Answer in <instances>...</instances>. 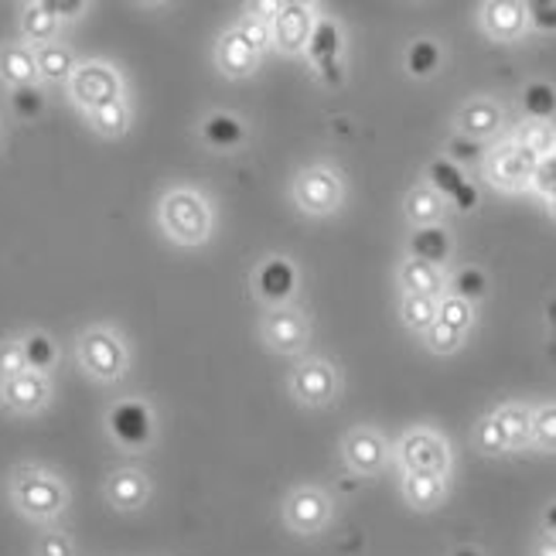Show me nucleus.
Returning <instances> with one entry per match:
<instances>
[{
	"label": "nucleus",
	"mask_w": 556,
	"mask_h": 556,
	"mask_svg": "<svg viewBox=\"0 0 556 556\" xmlns=\"http://www.w3.org/2000/svg\"><path fill=\"white\" fill-rule=\"evenodd\" d=\"M11 502L24 519L55 522L68 505V489L59 475L24 465L11 475Z\"/></svg>",
	"instance_id": "1"
},
{
	"label": "nucleus",
	"mask_w": 556,
	"mask_h": 556,
	"mask_svg": "<svg viewBox=\"0 0 556 556\" xmlns=\"http://www.w3.org/2000/svg\"><path fill=\"white\" fill-rule=\"evenodd\" d=\"M215 226L212 205L195 188H172L161 199V229L178 247H202L208 243Z\"/></svg>",
	"instance_id": "2"
},
{
	"label": "nucleus",
	"mask_w": 556,
	"mask_h": 556,
	"mask_svg": "<svg viewBox=\"0 0 556 556\" xmlns=\"http://www.w3.org/2000/svg\"><path fill=\"white\" fill-rule=\"evenodd\" d=\"M270 48V24L260 17H243L215 45V65L226 79H250L260 68V55Z\"/></svg>",
	"instance_id": "3"
},
{
	"label": "nucleus",
	"mask_w": 556,
	"mask_h": 556,
	"mask_svg": "<svg viewBox=\"0 0 556 556\" xmlns=\"http://www.w3.org/2000/svg\"><path fill=\"white\" fill-rule=\"evenodd\" d=\"M294 205L311 215V219H328L345 202V181L334 172L331 164H311L304 172H298L294 185H290Z\"/></svg>",
	"instance_id": "4"
},
{
	"label": "nucleus",
	"mask_w": 556,
	"mask_h": 556,
	"mask_svg": "<svg viewBox=\"0 0 556 556\" xmlns=\"http://www.w3.org/2000/svg\"><path fill=\"white\" fill-rule=\"evenodd\" d=\"M68 100L86 116L110 103L127 100L124 76H119L110 62H79V68L72 72V79H68Z\"/></svg>",
	"instance_id": "5"
},
{
	"label": "nucleus",
	"mask_w": 556,
	"mask_h": 556,
	"mask_svg": "<svg viewBox=\"0 0 556 556\" xmlns=\"http://www.w3.org/2000/svg\"><path fill=\"white\" fill-rule=\"evenodd\" d=\"M536 164H540V161L529 157V154L519 148V143L509 137V140L495 143V148L489 151V157H485V164H481V167H485V178H489L492 188L509 191V195H519V191H533Z\"/></svg>",
	"instance_id": "6"
},
{
	"label": "nucleus",
	"mask_w": 556,
	"mask_h": 556,
	"mask_svg": "<svg viewBox=\"0 0 556 556\" xmlns=\"http://www.w3.org/2000/svg\"><path fill=\"white\" fill-rule=\"evenodd\" d=\"M79 362L83 369L100 379V382H116L119 376L127 372V345L110 328H89L79 334Z\"/></svg>",
	"instance_id": "7"
},
{
	"label": "nucleus",
	"mask_w": 556,
	"mask_h": 556,
	"mask_svg": "<svg viewBox=\"0 0 556 556\" xmlns=\"http://www.w3.org/2000/svg\"><path fill=\"white\" fill-rule=\"evenodd\" d=\"M400 465L403 471H424V475H441L447 478L451 471V447L444 441V433L430 427H414L400 438Z\"/></svg>",
	"instance_id": "8"
},
{
	"label": "nucleus",
	"mask_w": 556,
	"mask_h": 556,
	"mask_svg": "<svg viewBox=\"0 0 556 556\" xmlns=\"http://www.w3.org/2000/svg\"><path fill=\"white\" fill-rule=\"evenodd\" d=\"M334 516V505L331 495L318 485H298L283 498V526L290 529L294 536H318L321 529L331 522Z\"/></svg>",
	"instance_id": "9"
},
{
	"label": "nucleus",
	"mask_w": 556,
	"mask_h": 556,
	"mask_svg": "<svg viewBox=\"0 0 556 556\" xmlns=\"http://www.w3.org/2000/svg\"><path fill=\"white\" fill-rule=\"evenodd\" d=\"M287 390L301 406H311V409L331 406L334 396H338V369L321 355L304 358V362H298L294 369H290Z\"/></svg>",
	"instance_id": "10"
},
{
	"label": "nucleus",
	"mask_w": 556,
	"mask_h": 556,
	"mask_svg": "<svg viewBox=\"0 0 556 556\" xmlns=\"http://www.w3.org/2000/svg\"><path fill=\"white\" fill-rule=\"evenodd\" d=\"M314 24H318V14H314L311 4L283 0L270 21V48L280 55H304L314 35Z\"/></svg>",
	"instance_id": "11"
},
{
	"label": "nucleus",
	"mask_w": 556,
	"mask_h": 556,
	"mask_svg": "<svg viewBox=\"0 0 556 556\" xmlns=\"http://www.w3.org/2000/svg\"><path fill=\"white\" fill-rule=\"evenodd\" d=\"M260 338H263V345L274 349L277 355H298V352H304V345H307L311 325H307V318H304V311L294 307V304L270 307V311L260 318Z\"/></svg>",
	"instance_id": "12"
},
{
	"label": "nucleus",
	"mask_w": 556,
	"mask_h": 556,
	"mask_svg": "<svg viewBox=\"0 0 556 556\" xmlns=\"http://www.w3.org/2000/svg\"><path fill=\"white\" fill-rule=\"evenodd\" d=\"M342 48H345V38H342V28H338V21L331 17H318L314 24V35L307 41V59L311 65L318 68V76L328 83V86H342L345 83V68H342Z\"/></svg>",
	"instance_id": "13"
},
{
	"label": "nucleus",
	"mask_w": 556,
	"mask_h": 556,
	"mask_svg": "<svg viewBox=\"0 0 556 556\" xmlns=\"http://www.w3.org/2000/svg\"><path fill=\"white\" fill-rule=\"evenodd\" d=\"M110 433L116 444H124L130 451H140L154 441V409L143 403V400H124L110 409V420H106Z\"/></svg>",
	"instance_id": "14"
},
{
	"label": "nucleus",
	"mask_w": 556,
	"mask_h": 556,
	"mask_svg": "<svg viewBox=\"0 0 556 556\" xmlns=\"http://www.w3.org/2000/svg\"><path fill=\"white\" fill-rule=\"evenodd\" d=\"M505 127V110L492 96H471L454 113V130L457 137H468L478 143H489L492 137H498Z\"/></svg>",
	"instance_id": "15"
},
{
	"label": "nucleus",
	"mask_w": 556,
	"mask_h": 556,
	"mask_svg": "<svg viewBox=\"0 0 556 556\" xmlns=\"http://www.w3.org/2000/svg\"><path fill=\"white\" fill-rule=\"evenodd\" d=\"M478 24L485 38L513 45L529 31V4H522V0H489V4L478 8Z\"/></svg>",
	"instance_id": "16"
},
{
	"label": "nucleus",
	"mask_w": 556,
	"mask_h": 556,
	"mask_svg": "<svg viewBox=\"0 0 556 556\" xmlns=\"http://www.w3.org/2000/svg\"><path fill=\"white\" fill-rule=\"evenodd\" d=\"M342 454H345V465L355 471V475H379L386 465H390V444L386 438L376 430V427H352L342 441Z\"/></svg>",
	"instance_id": "17"
},
{
	"label": "nucleus",
	"mask_w": 556,
	"mask_h": 556,
	"mask_svg": "<svg viewBox=\"0 0 556 556\" xmlns=\"http://www.w3.org/2000/svg\"><path fill=\"white\" fill-rule=\"evenodd\" d=\"M253 287H256V298L270 307H283L294 301L298 294V267L283 256H270L263 260L256 274H253Z\"/></svg>",
	"instance_id": "18"
},
{
	"label": "nucleus",
	"mask_w": 556,
	"mask_h": 556,
	"mask_svg": "<svg viewBox=\"0 0 556 556\" xmlns=\"http://www.w3.org/2000/svg\"><path fill=\"white\" fill-rule=\"evenodd\" d=\"M0 400L14 414H38L52 400V386L41 372H21L14 379H0Z\"/></svg>",
	"instance_id": "19"
},
{
	"label": "nucleus",
	"mask_w": 556,
	"mask_h": 556,
	"mask_svg": "<svg viewBox=\"0 0 556 556\" xmlns=\"http://www.w3.org/2000/svg\"><path fill=\"white\" fill-rule=\"evenodd\" d=\"M151 498V478L137 468H119L106 478V502L119 513H137Z\"/></svg>",
	"instance_id": "20"
},
{
	"label": "nucleus",
	"mask_w": 556,
	"mask_h": 556,
	"mask_svg": "<svg viewBox=\"0 0 556 556\" xmlns=\"http://www.w3.org/2000/svg\"><path fill=\"white\" fill-rule=\"evenodd\" d=\"M403 502L417 513H433L447 498V478L441 475H424V471H403L400 478Z\"/></svg>",
	"instance_id": "21"
},
{
	"label": "nucleus",
	"mask_w": 556,
	"mask_h": 556,
	"mask_svg": "<svg viewBox=\"0 0 556 556\" xmlns=\"http://www.w3.org/2000/svg\"><path fill=\"white\" fill-rule=\"evenodd\" d=\"M38 59H35V48L14 41L0 48V83L8 89H24V86H38Z\"/></svg>",
	"instance_id": "22"
},
{
	"label": "nucleus",
	"mask_w": 556,
	"mask_h": 556,
	"mask_svg": "<svg viewBox=\"0 0 556 556\" xmlns=\"http://www.w3.org/2000/svg\"><path fill=\"white\" fill-rule=\"evenodd\" d=\"M396 280H400V290L403 294H424V298H444L447 294V277L441 267H430L424 260H414L406 256L396 270Z\"/></svg>",
	"instance_id": "23"
},
{
	"label": "nucleus",
	"mask_w": 556,
	"mask_h": 556,
	"mask_svg": "<svg viewBox=\"0 0 556 556\" xmlns=\"http://www.w3.org/2000/svg\"><path fill=\"white\" fill-rule=\"evenodd\" d=\"M59 14L52 0H38V4H24L21 8V41L41 48V45H52L59 35Z\"/></svg>",
	"instance_id": "24"
},
{
	"label": "nucleus",
	"mask_w": 556,
	"mask_h": 556,
	"mask_svg": "<svg viewBox=\"0 0 556 556\" xmlns=\"http://www.w3.org/2000/svg\"><path fill=\"white\" fill-rule=\"evenodd\" d=\"M444 212H447V202L430 185H414L403 199V215L414 229L444 226Z\"/></svg>",
	"instance_id": "25"
},
{
	"label": "nucleus",
	"mask_w": 556,
	"mask_h": 556,
	"mask_svg": "<svg viewBox=\"0 0 556 556\" xmlns=\"http://www.w3.org/2000/svg\"><path fill=\"white\" fill-rule=\"evenodd\" d=\"M492 417L502 427L509 451L533 447V406H526V403H502L498 409H492Z\"/></svg>",
	"instance_id": "26"
},
{
	"label": "nucleus",
	"mask_w": 556,
	"mask_h": 556,
	"mask_svg": "<svg viewBox=\"0 0 556 556\" xmlns=\"http://www.w3.org/2000/svg\"><path fill=\"white\" fill-rule=\"evenodd\" d=\"M454 253V239L444 226H427V229H414L409 232V256L424 260L430 267H441L451 260Z\"/></svg>",
	"instance_id": "27"
},
{
	"label": "nucleus",
	"mask_w": 556,
	"mask_h": 556,
	"mask_svg": "<svg viewBox=\"0 0 556 556\" xmlns=\"http://www.w3.org/2000/svg\"><path fill=\"white\" fill-rule=\"evenodd\" d=\"M202 140L212 151H236L247 140V124L232 113H208L202 119Z\"/></svg>",
	"instance_id": "28"
},
{
	"label": "nucleus",
	"mask_w": 556,
	"mask_h": 556,
	"mask_svg": "<svg viewBox=\"0 0 556 556\" xmlns=\"http://www.w3.org/2000/svg\"><path fill=\"white\" fill-rule=\"evenodd\" d=\"M441 62H444V48L441 41L433 38H417L406 45V55H403V65L409 72V79H433L441 72Z\"/></svg>",
	"instance_id": "29"
},
{
	"label": "nucleus",
	"mask_w": 556,
	"mask_h": 556,
	"mask_svg": "<svg viewBox=\"0 0 556 556\" xmlns=\"http://www.w3.org/2000/svg\"><path fill=\"white\" fill-rule=\"evenodd\" d=\"M35 59H38V76H41L45 83H65V86H68L72 72L79 68L76 55H72L62 41H52V45L35 48Z\"/></svg>",
	"instance_id": "30"
},
{
	"label": "nucleus",
	"mask_w": 556,
	"mask_h": 556,
	"mask_svg": "<svg viewBox=\"0 0 556 556\" xmlns=\"http://www.w3.org/2000/svg\"><path fill=\"white\" fill-rule=\"evenodd\" d=\"M513 140L533 161H546L549 154H556V127L546 124V119H522Z\"/></svg>",
	"instance_id": "31"
},
{
	"label": "nucleus",
	"mask_w": 556,
	"mask_h": 556,
	"mask_svg": "<svg viewBox=\"0 0 556 556\" xmlns=\"http://www.w3.org/2000/svg\"><path fill=\"white\" fill-rule=\"evenodd\" d=\"M400 321L417 331L427 334L430 325L438 321V298H424V294H400Z\"/></svg>",
	"instance_id": "32"
},
{
	"label": "nucleus",
	"mask_w": 556,
	"mask_h": 556,
	"mask_svg": "<svg viewBox=\"0 0 556 556\" xmlns=\"http://www.w3.org/2000/svg\"><path fill=\"white\" fill-rule=\"evenodd\" d=\"M522 113L526 119H549L556 116V86L546 83V79H533V83H526L522 86Z\"/></svg>",
	"instance_id": "33"
},
{
	"label": "nucleus",
	"mask_w": 556,
	"mask_h": 556,
	"mask_svg": "<svg viewBox=\"0 0 556 556\" xmlns=\"http://www.w3.org/2000/svg\"><path fill=\"white\" fill-rule=\"evenodd\" d=\"M427 185L438 191V195L444 199V202H454L457 199V191H462L465 185H468V178H465V172L457 167L454 161H447V157H438V161H430L427 164Z\"/></svg>",
	"instance_id": "34"
},
{
	"label": "nucleus",
	"mask_w": 556,
	"mask_h": 556,
	"mask_svg": "<svg viewBox=\"0 0 556 556\" xmlns=\"http://www.w3.org/2000/svg\"><path fill=\"white\" fill-rule=\"evenodd\" d=\"M21 349H24V358H28V372L48 376V369H52V366H55V358H59L55 342H52V338H48L45 331H31V334L21 342Z\"/></svg>",
	"instance_id": "35"
},
{
	"label": "nucleus",
	"mask_w": 556,
	"mask_h": 556,
	"mask_svg": "<svg viewBox=\"0 0 556 556\" xmlns=\"http://www.w3.org/2000/svg\"><path fill=\"white\" fill-rule=\"evenodd\" d=\"M89 124H92V130L100 134V137H124L130 130V106H127V100L110 103L103 110L89 113Z\"/></svg>",
	"instance_id": "36"
},
{
	"label": "nucleus",
	"mask_w": 556,
	"mask_h": 556,
	"mask_svg": "<svg viewBox=\"0 0 556 556\" xmlns=\"http://www.w3.org/2000/svg\"><path fill=\"white\" fill-rule=\"evenodd\" d=\"M533 447L556 454V400L533 406Z\"/></svg>",
	"instance_id": "37"
},
{
	"label": "nucleus",
	"mask_w": 556,
	"mask_h": 556,
	"mask_svg": "<svg viewBox=\"0 0 556 556\" xmlns=\"http://www.w3.org/2000/svg\"><path fill=\"white\" fill-rule=\"evenodd\" d=\"M447 294L462 298V301H468V304H478L481 298L489 294V277L481 274L478 267H465V270H457V274L447 280Z\"/></svg>",
	"instance_id": "38"
},
{
	"label": "nucleus",
	"mask_w": 556,
	"mask_h": 556,
	"mask_svg": "<svg viewBox=\"0 0 556 556\" xmlns=\"http://www.w3.org/2000/svg\"><path fill=\"white\" fill-rule=\"evenodd\" d=\"M438 321L447 325V328H454V331L468 334L471 325H475V304H468V301H462V298H454V294H444V298L438 301Z\"/></svg>",
	"instance_id": "39"
},
{
	"label": "nucleus",
	"mask_w": 556,
	"mask_h": 556,
	"mask_svg": "<svg viewBox=\"0 0 556 556\" xmlns=\"http://www.w3.org/2000/svg\"><path fill=\"white\" fill-rule=\"evenodd\" d=\"M475 447L481 454H489V457H502V454H509V444H505V433L502 427L495 424V417H481L475 424Z\"/></svg>",
	"instance_id": "40"
},
{
	"label": "nucleus",
	"mask_w": 556,
	"mask_h": 556,
	"mask_svg": "<svg viewBox=\"0 0 556 556\" xmlns=\"http://www.w3.org/2000/svg\"><path fill=\"white\" fill-rule=\"evenodd\" d=\"M424 345H427V352H433V355H454V352H462L465 334H462V331H454V328H447V325H441V321H433L430 331L424 334Z\"/></svg>",
	"instance_id": "41"
},
{
	"label": "nucleus",
	"mask_w": 556,
	"mask_h": 556,
	"mask_svg": "<svg viewBox=\"0 0 556 556\" xmlns=\"http://www.w3.org/2000/svg\"><path fill=\"white\" fill-rule=\"evenodd\" d=\"M489 157V148L478 140H468V137H451L447 140V161H454L457 167H468V164H485Z\"/></svg>",
	"instance_id": "42"
},
{
	"label": "nucleus",
	"mask_w": 556,
	"mask_h": 556,
	"mask_svg": "<svg viewBox=\"0 0 556 556\" xmlns=\"http://www.w3.org/2000/svg\"><path fill=\"white\" fill-rule=\"evenodd\" d=\"M11 106L21 119H38L45 113V92L41 86H24V89H11Z\"/></svg>",
	"instance_id": "43"
},
{
	"label": "nucleus",
	"mask_w": 556,
	"mask_h": 556,
	"mask_svg": "<svg viewBox=\"0 0 556 556\" xmlns=\"http://www.w3.org/2000/svg\"><path fill=\"white\" fill-rule=\"evenodd\" d=\"M35 556H76V546H72L62 529H48L35 543Z\"/></svg>",
	"instance_id": "44"
},
{
	"label": "nucleus",
	"mask_w": 556,
	"mask_h": 556,
	"mask_svg": "<svg viewBox=\"0 0 556 556\" xmlns=\"http://www.w3.org/2000/svg\"><path fill=\"white\" fill-rule=\"evenodd\" d=\"M533 191L543 202L556 199V154H549L546 161L536 164V175H533Z\"/></svg>",
	"instance_id": "45"
},
{
	"label": "nucleus",
	"mask_w": 556,
	"mask_h": 556,
	"mask_svg": "<svg viewBox=\"0 0 556 556\" xmlns=\"http://www.w3.org/2000/svg\"><path fill=\"white\" fill-rule=\"evenodd\" d=\"M21 372H28V358H24L21 342L0 345V379H14Z\"/></svg>",
	"instance_id": "46"
},
{
	"label": "nucleus",
	"mask_w": 556,
	"mask_h": 556,
	"mask_svg": "<svg viewBox=\"0 0 556 556\" xmlns=\"http://www.w3.org/2000/svg\"><path fill=\"white\" fill-rule=\"evenodd\" d=\"M529 28L543 35H556V0H536L529 4Z\"/></svg>",
	"instance_id": "47"
},
{
	"label": "nucleus",
	"mask_w": 556,
	"mask_h": 556,
	"mask_svg": "<svg viewBox=\"0 0 556 556\" xmlns=\"http://www.w3.org/2000/svg\"><path fill=\"white\" fill-rule=\"evenodd\" d=\"M451 205H454L457 212H471V208L478 205V188H475V185L468 181V185H465L462 191H457V199H454Z\"/></svg>",
	"instance_id": "48"
},
{
	"label": "nucleus",
	"mask_w": 556,
	"mask_h": 556,
	"mask_svg": "<svg viewBox=\"0 0 556 556\" xmlns=\"http://www.w3.org/2000/svg\"><path fill=\"white\" fill-rule=\"evenodd\" d=\"M52 4H55L59 21H72V17H79V14L86 11L83 0H52Z\"/></svg>",
	"instance_id": "49"
},
{
	"label": "nucleus",
	"mask_w": 556,
	"mask_h": 556,
	"mask_svg": "<svg viewBox=\"0 0 556 556\" xmlns=\"http://www.w3.org/2000/svg\"><path fill=\"white\" fill-rule=\"evenodd\" d=\"M533 556H556V536L543 533V536L536 540V546H533Z\"/></svg>",
	"instance_id": "50"
},
{
	"label": "nucleus",
	"mask_w": 556,
	"mask_h": 556,
	"mask_svg": "<svg viewBox=\"0 0 556 556\" xmlns=\"http://www.w3.org/2000/svg\"><path fill=\"white\" fill-rule=\"evenodd\" d=\"M543 533L556 536V502H549L546 513H543Z\"/></svg>",
	"instance_id": "51"
},
{
	"label": "nucleus",
	"mask_w": 556,
	"mask_h": 556,
	"mask_svg": "<svg viewBox=\"0 0 556 556\" xmlns=\"http://www.w3.org/2000/svg\"><path fill=\"white\" fill-rule=\"evenodd\" d=\"M451 556H485V553H481V549H475V546H457Z\"/></svg>",
	"instance_id": "52"
},
{
	"label": "nucleus",
	"mask_w": 556,
	"mask_h": 556,
	"mask_svg": "<svg viewBox=\"0 0 556 556\" xmlns=\"http://www.w3.org/2000/svg\"><path fill=\"white\" fill-rule=\"evenodd\" d=\"M546 208H549V215H553V219H556V199H553V202H546Z\"/></svg>",
	"instance_id": "53"
}]
</instances>
